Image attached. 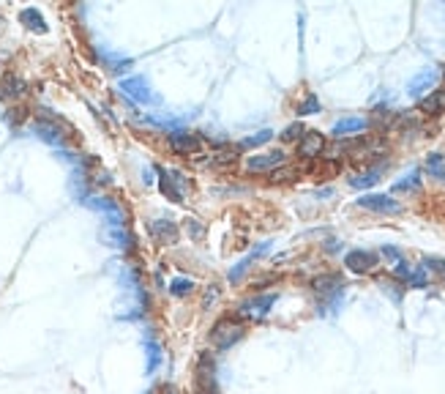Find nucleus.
Here are the masks:
<instances>
[{
	"mask_svg": "<svg viewBox=\"0 0 445 394\" xmlns=\"http://www.w3.org/2000/svg\"><path fill=\"white\" fill-rule=\"evenodd\" d=\"M345 265L350 268L352 274H369L377 265V252H372V249H350L345 255Z\"/></svg>",
	"mask_w": 445,
	"mask_h": 394,
	"instance_id": "nucleus-9",
	"label": "nucleus"
},
{
	"mask_svg": "<svg viewBox=\"0 0 445 394\" xmlns=\"http://www.w3.org/2000/svg\"><path fill=\"white\" fill-rule=\"evenodd\" d=\"M271 137H273V131L271 129H262L257 131V134H252V137H246L241 145L243 148H259V145H265V143H271Z\"/></svg>",
	"mask_w": 445,
	"mask_h": 394,
	"instance_id": "nucleus-26",
	"label": "nucleus"
},
{
	"mask_svg": "<svg viewBox=\"0 0 445 394\" xmlns=\"http://www.w3.org/2000/svg\"><path fill=\"white\" fill-rule=\"evenodd\" d=\"M268 249H271V241H262V244H257V249H255V252H249V255H246L243 261H238V263H235V265H232V268H229V274H227V279H229L232 285H238V282L243 279V274H246V271L252 268V263L259 261V258H262V255H265Z\"/></svg>",
	"mask_w": 445,
	"mask_h": 394,
	"instance_id": "nucleus-10",
	"label": "nucleus"
},
{
	"mask_svg": "<svg viewBox=\"0 0 445 394\" xmlns=\"http://www.w3.org/2000/svg\"><path fill=\"white\" fill-rule=\"evenodd\" d=\"M292 178H298V170H295V167H287V164L276 167V170L271 173V181H273V184H285V181H292Z\"/></svg>",
	"mask_w": 445,
	"mask_h": 394,
	"instance_id": "nucleus-27",
	"label": "nucleus"
},
{
	"mask_svg": "<svg viewBox=\"0 0 445 394\" xmlns=\"http://www.w3.org/2000/svg\"><path fill=\"white\" fill-rule=\"evenodd\" d=\"M156 173H159V184H161V195L167 197V200H172V203H181L183 195L175 189V181H172V175H169V170H164V167H156Z\"/></svg>",
	"mask_w": 445,
	"mask_h": 394,
	"instance_id": "nucleus-20",
	"label": "nucleus"
},
{
	"mask_svg": "<svg viewBox=\"0 0 445 394\" xmlns=\"http://www.w3.org/2000/svg\"><path fill=\"white\" fill-rule=\"evenodd\" d=\"M358 205L375 214H402V203L391 195H363L358 197Z\"/></svg>",
	"mask_w": 445,
	"mask_h": 394,
	"instance_id": "nucleus-8",
	"label": "nucleus"
},
{
	"mask_svg": "<svg viewBox=\"0 0 445 394\" xmlns=\"http://www.w3.org/2000/svg\"><path fill=\"white\" fill-rule=\"evenodd\" d=\"M110 241H112V247H118L123 252L134 249V238H131L128 228H110Z\"/></svg>",
	"mask_w": 445,
	"mask_h": 394,
	"instance_id": "nucleus-22",
	"label": "nucleus"
},
{
	"mask_svg": "<svg viewBox=\"0 0 445 394\" xmlns=\"http://www.w3.org/2000/svg\"><path fill=\"white\" fill-rule=\"evenodd\" d=\"M405 282H407L410 288H426V285H429V277H426V268H423V265H418V268H413V271H410V277H407Z\"/></svg>",
	"mask_w": 445,
	"mask_h": 394,
	"instance_id": "nucleus-28",
	"label": "nucleus"
},
{
	"mask_svg": "<svg viewBox=\"0 0 445 394\" xmlns=\"http://www.w3.org/2000/svg\"><path fill=\"white\" fill-rule=\"evenodd\" d=\"M167 145H169L175 154L189 156V154H197V151H199V137L186 129H172L167 134Z\"/></svg>",
	"mask_w": 445,
	"mask_h": 394,
	"instance_id": "nucleus-6",
	"label": "nucleus"
},
{
	"mask_svg": "<svg viewBox=\"0 0 445 394\" xmlns=\"http://www.w3.org/2000/svg\"><path fill=\"white\" fill-rule=\"evenodd\" d=\"M426 173L437 181H445V156L443 154H429L426 156Z\"/></svg>",
	"mask_w": 445,
	"mask_h": 394,
	"instance_id": "nucleus-24",
	"label": "nucleus"
},
{
	"mask_svg": "<svg viewBox=\"0 0 445 394\" xmlns=\"http://www.w3.org/2000/svg\"><path fill=\"white\" fill-rule=\"evenodd\" d=\"M312 291L319 298V312L336 309L345 298V279L339 274H322L312 282Z\"/></svg>",
	"mask_w": 445,
	"mask_h": 394,
	"instance_id": "nucleus-2",
	"label": "nucleus"
},
{
	"mask_svg": "<svg viewBox=\"0 0 445 394\" xmlns=\"http://www.w3.org/2000/svg\"><path fill=\"white\" fill-rule=\"evenodd\" d=\"M169 175H172V181H175V189L183 195V192L189 189V178H186L183 173H175V170H169Z\"/></svg>",
	"mask_w": 445,
	"mask_h": 394,
	"instance_id": "nucleus-31",
	"label": "nucleus"
},
{
	"mask_svg": "<svg viewBox=\"0 0 445 394\" xmlns=\"http://www.w3.org/2000/svg\"><path fill=\"white\" fill-rule=\"evenodd\" d=\"M322 151H325V137L319 131H306L298 140V156L301 159H317Z\"/></svg>",
	"mask_w": 445,
	"mask_h": 394,
	"instance_id": "nucleus-11",
	"label": "nucleus"
},
{
	"mask_svg": "<svg viewBox=\"0 0 445 394\" xmlns=\"http://www.w3.org/2000/svg\"><path fill=\"white\" fill-rule=\"evenodd\" d=\"M194 394H222V389H219V367H216V359L208 351L199 353V359H197Z\"/></svg>",
	"mask_w": 445,
	"mask_h": 394,
	"instance_id": "nucleus-3",
	"label": "nucleus"
},
{
	"mask_svg": "<svg viewBox=\"0 0 445 394\" xmlns=\"http://www.w3.org/2000/svg\"><path fill=\"white\" fill-rule=\"evenodd\" d=\"M303 134H306V129H303V124H301V121H295V124H289V126H287V129L282 131L279 137H282L285 143H298V140H301Z\"/></svg>",
	"mask_w": 445,
	"mask_h": 394,
	"instance_id": "nucleus-29",
	"label": "nucleus"
},
{
	"mask_svg": "<svg viewBox=\"0 0 445 394\" xmlns=\"http://www.w3.org/2000/svg\"><path fill=\"white\" fill-rule=\"evenodd\" d=\"M25 91H28V85H25V80L17 77V74H8V77L3 80V85H0V94H3V96H22Z\"/></svg>",
	"mask_w": 445,
	"mask_h": 394,
	"instance_id": "nucleus-21",
	"label": "nucleus"
},
{
	"mask_svg": "<svg viewBox=\"0 0 445 394\" xmlns=\"http://www.w3.org/2000/svg\"><path fill=\"white\" fill-rule=\"evenodd\" d=\"M382 255H385V258H388V261H391V263H399V261H405V258H402V252H399V249H396V247H388V244H385V247H382Z\"/></svg>",
	"mask_w": 445,
	"mask_h": 394,
	"instance_id": "nucleus-33",
	"label": "nucleus"
},
{
	"mask_svg": "<svg viewBox=\"0 0 445 394\" xmlns=\"http://www.w3.org/2000/svg\"><path fill=\"white\" fill-rule=\"evenodd\" d=\"M287 164L285 151H268V154H255L246 159V170L249 173H273L276 167Z\"/></svg>",
	"mask_w": 445,
	"mask_h": 394,
	"instance_id": "nucleus-7",
	"label": "nucleus"
},
{
	"mask_svg": "<svg viewBox=\"0 0 445 394\" xmlns=\"http://www.w3.org/2000/svg\"><path fill=\"white\" fill-rule=\"evenodd\" d=\"M369 126V121L366 118H361V115H347V118H342V121H336L333 124V140H345V137H352V134H361V131Z\"/></svg>",
	"mask_w": 445,
	"mask_h": 394,
	"instance_id": "nucleus-14",
	"label": "nucleus"
},
{
	"mask_svg": "<svg viewBox=\"0 0 445 394\" xmlns=\"http://www.w3.org/2000/svg\"><path fill=\"white\" fill-rule=\"evenodd\" d=\"M437 77H440V71H437V68H432V66L421 68L413 80H410V85H407V94H410V96H423L429 88H435Z\"/></svg>",
	"mask_w": 445,
	"mask_h": 394,
	"instance_id": "nucleus-13",
	"label": "nucleus"
},
{
	"mask_svg": "<svg viewBox=\"0 0 445 394\" xmlns=\"http://www.w3.org/2000/svg\"><path fill=\"white\" fill-rule=\"evenodd\" d=\"M151 235H153L159 244L169 247V244H178L181 230H178V225H175L172 219H151Z\"/></svg>",
	"mask_w": 445,
	"mask_h": 394,
	"instance_id": "nucleus-12",
	"label": "nucleus"
},
{
	"mask_svg": "<svg viewBox=\"0 0 445 394\" xmlns=\"http://www.w3.org/2000/svg\"><path fill=\"white\" fill-rule=\"evenodd\" d=\"M380 167H372V170H363V173H358V175H350L347 181H350L352 189H369V187H375L377 181H380Z\"/></svg>",
	"mask_w": 445,
	"mask_h": 394,
	"instance_id": "nucleus-18",
	"label": "nucleus"
},
{
	"mask_svg": "<svg viewBox=\"0 0 445 394\" xmlns=\"http://www.w3.org/2000/svg\"><path fill=\"white\" fill-rule=\"evenodd\" d=\"M161 364H164V348L159 340L148 337L145 340V375H156Z\"/></svg>",
	"mask_w": 445,
	"mask_h": 394,
	"instance_id": "nucleus-15",
	"label": "nucleus"
},
{
	"mask_svg": "<svg viewBox=\"0 0 445 394\" xmlns=\"http://www.w3.org/2000/svg\"><path fill=\"white\" fill-rule=\"evenodd\" d=\"M410 271H413V268H410V263L407 261H399L396 265H393V274H396L399 279H407V277H410Z\"/></svg>",
	"mask_w": 445,
	"mask_h": 394,
	"instance_id": "nucleus-32",
	"label": "nucleus"
},
{
	"mask_svg": "<svg viewBox=\"0 0 445 394\" xmlns=\"http://www.w3.org/2000/svg\"><path fill=\"white\" fill-rule=\"evenodd\" d=\"M216 298H219V291H208V293H205V307H208L211 301H216Z\"/></svg>",
	"mask_w": 445,
	"mask_h": 394,
	"instance_id": "nucleus-34",
	"label": "nucleus"
},
{
	"mask_svg": "<svg viewBox=\"0 0 445 394\" xmlns=\"http://www.w3.org/2000/svg\"><path fill=\"white\" fill-rule=\"evenodd\" d=\"M317 112H322V104H319V98L315 94H309L298 104V115H317Z\"/></svg>",
	"mask_w": 445,
	"mask_h": 394,
	"instance_id": "nucleus-25",
	"label": "nucleus"
},
{
	"mask_svg": "<svg viewBox=\"0 0 445 394\" xmlns=\"http://www.w3.org/2000/svg\"><path fill=\"white\" fill-rule=\"evenodd\" d=\"M423 268H426V271L445 274V258H423Z\"/></svg>",
	"mask_w": 445,
	"mask_h": 394,
	"instance_id": "nucleus-30",
	"label": "nucleus"
},
{
	"mask_svg": "<svg viewBox=\"0 0 445 394\" xmlns=\"http://www.w3.org/2000/svg\"><path fill=\"white\" fill-rule=\"evenodd\" d=\"M20 22L33 33L50 31V25H47V20L41 17V11H38V8H22V11H20Z\"/></svg>",
	"mask_w": 445,
	"mask_h": 394,
	"instance_id": "nucleus-17",
	"label": "nucleus"
},
{
	"mask_svg": "<svg viewBox=\"0 0 445 394\" xmlns=\"http://www.w3.org/2000/svg\"><path fill=\"white\" fill-rule=\"evenodd\" d=\"M246 337V326L238 321V318H222L211 326V334H208V342L216 353H227L229 348H235L241 340Z\"/></svg>",
	"mask_w": 445,
	"mask_h": 394,
	"instance_id": "nucleus-1",
	"label": "nucleus"
},
{
	"mask_svg": "<svg viewBox=\"0 0 445 394\" xmlns=\"http://www.w3.org/2000/svg\"><path fill=\"white\" fill-rule=\"evenodd\" d=\"M121 91H123V96L137 101V104H151V101H156V96L151 94V85H148L145 77H126V80L121 82Z\"/></svg>",
	"mask_w": 445,
	"mask_h": 394,
	"instance_id": "nucleus-5",
	"label": "nucleus"
},
{
	"mask_svg": "<svg viewBox=\"0 0 445 394\" xmlns=\"http://www.w3.org/2000/svg\"><path fill=\"white\" fill-rule=\"evenodd\" d=\"M276 293H257V296H249V298H243L241 304H238V309H235V318L243 323V321H262V318H268L271 315V309H273V304H276Z\"/></svg>",
	"mask_w": 445,
	"mask_h": 394,
	"instance_id": "nucleus-4",
	"label": "nucleus"
},
{
	"mask_svg": "<svg viewBox=\"0 0 445 394\" xmlns=\"http://www.w3.org/2000/svg\"><path fill=\"white\" fill-rule=\"evenodd\" d=\"M418 110L423 112V115H443L445 112V88H437V91H432L429 96H423L418 101Z\"/></svg>",
	"mask_w": 445,
	"mask_h": 394,
	"instance_id": "nucleus-16",
	"label": "nucleus"
},
{
	"mask_svg": "<svg viewBox=\"0 0 445 394\" xmlns=\"http://www.w3.org/2000/svg\"><path fill=\"white\" fill-rule=\"evenodd\" d=\"M194 279L191 277H172L169 279V285H167V291H169V296H175V298H189L191 293H194Z\"/></svg>",
	"mask_w": 445,
	"mask_h": 394,
	"instance_id": "nucleus-19",
	"label": "nucleus"
},
{
	"mask_svg": "<svg viewBox=\"0 0 445 394\" xmlns=\"http://www.w3.org/2000/svg\"><path fill=\"white\" fill-rule=\"evenodd\" d=\"M415 189H421V173L418 170H410L407 175H402L393 184V192H415Z\"/></svg>",
	"mask_w": 445,
	"mask_h": 394,
	"instance_id": "nucleus-23",
	"label": "nucleus"
}]
</instances>
